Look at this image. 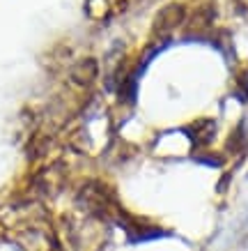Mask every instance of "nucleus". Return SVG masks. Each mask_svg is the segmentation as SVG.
Returning a JSON list of instances; mask_svg holds the SVG:
<instances>
[{
	"label": "nucleus",
	"instance_id": "1",
	"mask_svg": "<svg viewBox=\"0 0 248 251\" xmlns=\"http://www.w3.org/2000/svg\"><path fill=\"white\" fill-rule=\"evenodd\" d=\"M186 16V9L180 2H170L157 12L154 16V23H152V35L154 37H168L173 30H177Z\"/></svg>",
	"mask_w": 248,
	"mask_h": 251
},
{
	"label": "nucleus",
	"instance_id": "2",
	"mask_svg": "<svg viewBox=\"0 0 248 251\" xmlns=\"http://www.w3.org/2000/svg\"><path fill=\"white\" fill-rule=\"evenodd\" d=\"M69 76H71V81H74L76 85H92L99 76L97 60H94V58H83V60H78L74 67H71Z\"/></svg>",
	"mask_w": 248,
	"mask_h": 251
}]
</instances>
